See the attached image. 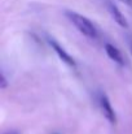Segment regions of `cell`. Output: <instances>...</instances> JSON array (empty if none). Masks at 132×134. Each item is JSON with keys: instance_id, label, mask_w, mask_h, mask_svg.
<instances>
[{"instance_id": "obj_1", "label": "cell", "mask_w": 132, "mask_h": 134, "mask_svg": "<svg viewBox=\"0 0 132 134\" xmlns=\"http://www.w3.org/2000/svg\"><path fill=\"white\" fill-rule=\"evenodd\" d=\"M65 14H66L67 20L84 37H87L89 39H97L98 38V29H97V26L89 18H87L86 16H83V14H80L78 12H73V10H66Z\"/></svg>"}, {"instance_id": "obj_2", "label": "cell", "mask_w": 132, "mask_h": 134, "mask_svg": "<svg viewBox=\"0 0 132 134\" xmlns=\"http://www.w3.org/2000/svg\"><path fill=\"white\" fill-rule=\"evenodd\" d=\"M96 102H97V105H98L101 113L104 115V117L111 125H115L117 124V115H115V111L111 105V102L109 100L106 94L102 92V91H98L96 94Z\"/></svg>"}, {"instance_id": "obj_3", "label": "cell", "mask_w": 132, "mask_h": 134, "mask_svg": "<svg viewBox=\"0 0 132 134\" xmlns=\"http://www.w3.org/2000/svg\"><path fill=\"white\" fill-rule=\"evenodd\" d=\"M48 42H49V44H51V47L53 48V51L58 55V57L65 63V64H67L69 66H75V61H74V59L61 47V46L58 44L54 39H52V38H48Z\"/></svg>"}, {"instance_id": "obj_4", "label": "cell", "mask_w": 132, "mask_h": 134, "mask_svg": "<svg viewBox=\"0 0 132 134\" xmlns=\"http://www.w3.org/2000/svg\"><path fill=\"white\" fill-rule=\"evenodd\" d=\"M106 7H108V10H109L110 16L113 17V20H114L119 26H122V27H127V26H128L124 14L119 10V8H118L113 1H108V3H106Z\"/></svg>"}, {"instance_id": "obj_5", "label": "cell", "mask_w": 132, "mask_h": 134, "mask_svg": "<svg viewBox=\"0 0 132 134\" xmlns=\"http://www.w3.org/2000/svg\"><path fill=\"white\" fill-rule=\"evenodd\" d=\"M105 51H106V55L114 63H117L119 65H124V57H123V55H122L119 48H117L115 46L111 44V43H106L105 44Z\"/></svg>"}, {"instance_id": "obj_6", "label": "cell", "mask_w": 132, "mask_h": 134, "mask_svg": "<svg viewBox=\"0 0 132 134\" xmlns=\"http://www.w3.org/2000/svg\"><path fill=\"white\" fill-rule=\"evenodd\" d=\"M122 3H124L127 7H130V8H132V0H121Z\"/></svg>"}, {"instance_id": "obj_7", "label": "cell", "mask_w": 132, "mask_h": 134, "mask_svg": "<svg viewBox=\"0 0 132 134\" xmlns=\"http://www.w3.org/2000/svg\"><path fill=\"white\" fill-rule=\"evenodd\" d=\"M4 134H20V133H18V132H14V130H13V132H7V133H4Z\"/></svg>"}, {"instance_id": "obj_8", "label": "cell", "mask_w": 132, "mask_h": 134, "mask_svg": "<svg viewBox=\"0 0 132 134\" xmlns=\"http://www.w3.org/2000/svg\"><path fill=\"white\" fill-rule=\"evenodd\" d=\"M130 51H131V53H132V41H130Z\"/></svg>"}]
</instances>
